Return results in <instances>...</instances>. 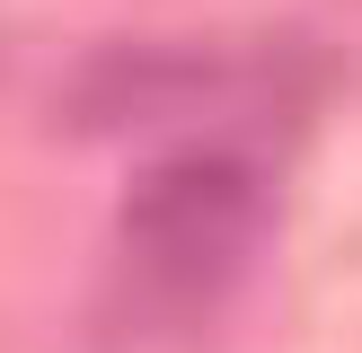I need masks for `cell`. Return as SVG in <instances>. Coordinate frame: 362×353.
Returning a JSON list of instances; mask_svg holds the SVG:
<instances>
[{
    "instance_id": "6da1fadb",
    "label": "cell",
    "mask_w": 362,
    "mask_h": 353,
    "mask_svg": "<svg viewBox=\"0 0 362 353\" xmlns=\"http://www.w3.org/2000/svg\"><path fill=\"white\" fill-rule=\"evenodd\" d=\"M274 194L239 150H168L124 194V274L151 300H221L265 247Z\"/></svg>"
},
{
    "instance_id": "7a4b0ae2",
    "label": "cell",
    "mask_w": 362,
    "mask_h": 353,
    "mask_svg": "<svg viewBox=\"0 0 362 353\" xmlns=\"http://www.w3.org/2000/svg\"><path fill=\"white\" fill-rule=\"evenodd\" d=\"M221 88H230V71L204 62V53H106V62L80 71L62 115L88 124V133H177Z\"/></svg>"
}]
</instances>
